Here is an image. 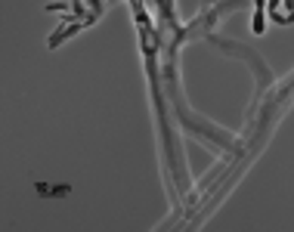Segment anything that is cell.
Wrapping results in <instances>:
<instances>
[{"label":"cell","instance_id":"6da1fadb","mask_svg":"<svg viewBox=\"0 0 294 232\" xmlns=\"http://www.w3.org/2000/svg\"><path fill=\"white\" fill-rule=\"evenodd\" d=\"M81 28H87V25L81 22V19H74V16H72V19H65V22H62V28L50 34V41H47V46H50V50H56L59 44H62V41H68V37H74L77 31H81Z\"/></svg>","mask_w":294,"mask_h":232},{"label":"cell","instance_id":"7a4b0ae2","mask_svg":"<svg viewBox=\"0 0 294 232\" xmlns=\"http://www.w3.org/2000/svg\"><path fill=\"white\" fill-rule=\"evenodd\" d=\"M72 6H74V0H53V3H47L44 9L47 13H72Z\"/></svg>","mask_w":294,"mask_h":232},{"label":"cell","instance_id":"3957f363","mask_svg":"<svg viewBox=\"0 0 294 232\" xmlns=\"http://www.w3.org/2000/svg\"><path fill=\"white\" fill-rule=\"evenodd\" d=\"M34 189H37V192H41V195H50V189H53V186H47V183H37V186H34Z\"/></svg>","mask_w":294,"mask_h":232},{"label":"cell","instance_id":"277c9868","mask_svg":"<svg viewBox=\"0 0 294 232\" xmlns=\"http://www.w3.org/2000/svg\"><path fill=\"white\" fill-rule=\"evenodd\" d=\"M65 192H68V186H53L50 195H65Z\"/></svg>","mask_w":294,"mask_h":232}]
</instances>
